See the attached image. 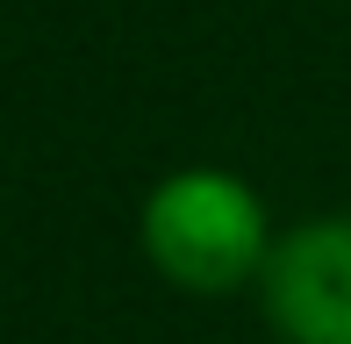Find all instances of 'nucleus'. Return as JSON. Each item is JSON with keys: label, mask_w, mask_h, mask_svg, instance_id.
I'll use <instances>...</instances> for the list:
<instances>
[{"label": "nucleus", "mask_w": 351, "mask_h": 344, "mask_svg": "<svg viewBox=\"0 0 351 344\" xmlns=\"http://www.w3.org/2000/svg\"><path fill=\"white\" fill-rule=\"evenodd\" d=\"M143 251L151 265L186 294H230L273 258V230H265V201L251 194L237 172L186 165L151 186L143 201Z\"/></svg>", "instance_id": "nucleus-1"}, {"label": "nucleus", "mask_w": 351, "mask_h": 344, "mask_svg": "<svg viewBox=\"0 0 351 344\" xmlns=\"http://www.w3.org/2000/svg\"><path fill=\"white\" fill-rule=\"evenodd\" d=\"M265 308L287 344H351V215L301 223L265 258Z\"/></svg>", "instance_id": "nucleus-2"}]
</instances>
